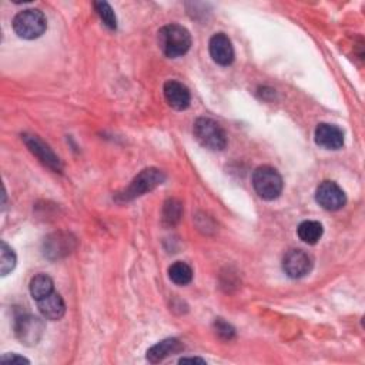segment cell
Returning a JSON list of instances; mask_svg holds the SVG:
<instances>
[{
  "label": "cell",
  "instance_id": "6da1fadb",
  "mask_svg": "<svg viewBox=\"0 0 365 365\" xmlns=\"http://www.w3.org/2000/svg\"><path fill=\"white\" fill-rule=\"evenodd\" d=\"M159 46L162 52L172 59L184 56L191 47L190 32L181 25H166L159 30Z\"/></svg>",
  "mask_w": 365,
  "mask_h": 365
},
{
  "label": "cell",
  "instance_id": "7a4b0ae2",
  "mask_svg": "<svg viewBox=\"0 0 365 365\" xmlns=\"http://www.w3.org/2000/svg\"><path fill=\"white\" fill-rule=\"evenodd\" d=\"M194 137L198 143L213 152H221L227 146V135L224 129L208 117H200L196 120L193 128Z\"/></svg>",
  "mask_w": 365,
  "mask_h": 365
},
{
  "label": "cell",
  "instance_id": "3957f363",
  "mask_svg": "<svg viewBox=\"0 0 365 365\" xmlns=\"http://www.w3.org/2000/svg\"><path fill=\"white\" fill-rule=\"evenodd\" d=\"M13 30L26 40L40 38L47 29V21L39 9H26L19 12L13 19Z\"/></svg>",
  "mask_w": 365,
  "mask_h": 365
},
{
  "label": "cell",
  "instance_id": "277c9868",
  "mask_svg": "<svg viewBox=\"0 0 365 365\" xmlns=\"http://www.w3.org/2000/svg\"><path fill=\"white\" fill-rule=\"evenodd\" d=\"M253 187L263 200H276L281 194L284 183L276 169L262 166L253 174Z\"/></svg>",
  "mask_w": 365,
  "mask_h": 365
},
{
  "label": "cell",
  "instance_id": "5b68a950",
  "mask_svg": "<svg viewBox=\"0 0 365 365\" xmlns=\"http://www.w3.org/2000/svg\"><path fill=\"white\" fill-rule=\"evenodd\" d=\"M164 180H166V174L162 170L153 169V167L146 169L140 174H137V177L132 181V184L120 194V198L129 201L136 197H140L147 191H152L160 184H163Z\"/></svg>",
  "mask_w": 365,
  "mask_h": 365
},
{
  "label": "cell",
  "instance_id": "8992f818",
  "mask_svg": "<svg viewBox=\"0 0 365 365\" xmlns=\"http://www.w3.org/2000/svg\"><path fill=\"white\" fill-rule=\"evenodd\" d=\"M46 327L43 320L30 314L19 317L15 324V332L18 339L28 347L36 345L42 339Z\"/></svg>",
  "mask_w": 365,
  "mask_h": 365
},
{
  "label": "cell",
  "instance_id": "52a82bcc",
  "mask_svg": "<svg viewBox=\"0 0 365 365\" xmlns=\"http://www.w3.org/2000/svg\"><path fill=\"white\" fill-rule=\"evenodd\" d=\"M317 203L328 211H337L342 208L347 203L345 193L334 181H322L315 191Z\"/></svg>",
  "mask_w": 365,
  "mask_h": 365
},
{
  "label": "cell",
  "instance_id": "ba28073f",
  "mask_svg": "<svg viewBox=\"0 0 365 365\" xmlns=\"http://www.w3.org/2000/svg\"><path fill=\"white\" fill-rule=\"evenodd\" d=\"M313 259L303 250H290L283 259V270L290 279H303L310 274Z\"/></svg>",
  "mask_w": 365,
  "mask_h": 365
},
{
  "label": "cell",
  "instance_id": "9c48e42d",
  "mask_svg": "<svg viewBox=\"0 0 365 365\" xmlns=\"http://www.w3.org/2000/svg\"><path fill=\"white\" fill-rule=\"evenodd\" d=\"M25 145L29 147V150L47 167H50L55 172H62V163L59 157L52 152V149L45 145L38 136H30V135H23L22 136Z\"/></svg>",
  "mask_w": 365,
  "mask_h": 365
},
{
  "label": "cell",
  "instance_id": "30bf717a",
  "mask_svg": "<svg viewBox=\"0 0 365 365\" xmlns=\"http://www.w3.org/2000/svg\"><path fill=\"white\" fill-rule=\"evenodd\" d=\"M210 56L220 66H230L234 62V47L224 33H215L208 43Z\"/></svg>",
  "mask_w": 365,
  "mask_h": 365
},
{
  "label": "cell",
  "instance_id": "8fae6325",
  "mask_svg": "<svg viewBox=\"0 0 365 365\" xmlns=\"http://www.w3.org/2000/svg\"><path fill=\"white\" fill-rule=\"evenodd\" d=\"M315 143L325 150H338L344 146V132L330 123H320L315 129Z\"/></svg>",
  "mask_w": 365,
  "mask_h": 365
},
{
  "label": "cell",
  "instance_id": "7c38bea8",
  "mask_svg": "<svg viewBox=\"0 0 365 365\" xmlns=\"http://www.w3.org/2000/svg\"><path fill=\"white\" fill-rule=\"evenodd\" d=\"M76 246L74 238L69 234L56 232L45 241V256L49 259H60L72 253Z\"/></svg>",
  "mask_w": 365,
  "mask_h": 365
},
{
  "label": "cell",
  "instance_id": "4fadbf2b",
  "mask_svg": "<svg viewBox=\"0 0 365 365\" xmlns=\"http://www.w3.org/2000/svg\"><path fill=\"white\" fill-rule=\"evenodd\" d=\"M164 97L170 107L176 110H186L190 106L191 94L187 86L177 80H169L164 83Z\"/></svg>",
  "mask_w": 365,
  "mask_h": 365
},
{
  "label": "cell",
  "instance_id": "5bb4252c",
  "mask_svg": "<svg viewBox=\"0 0 365 365\" xmlns=\"http://www.w3.org/2000/svg\"><path fill=\"white\" fill-rule=\"evenodd\" d=\"M38 307H39L40 314L46 320H52V321L60 320L66 313V304H64L62 296L55 291L52 294H49L47 297L39 300Z\"/></svg>",
  "mask_w": 365,
  "mask_h": 365
},
{
  "label": "cell",
  "instance_id": "9a60e30c",
  "mask_svg": "<svg viewBox=\"0 0 365 365\" xmlns=\"http://www.w3.org/2000/svg\"><path fill=\"white\" fill-rule=\"evenodd\" d=\"M183 348H184L183 344L177 338H167V339H163L159 344L153 345L147 351V359L152 364H157V362H162L163 359H166L170 355L181 352Z\"/></svg>",
  "mask_w": 365,
  "mask_h": 365
},
{
  "label": "cell",
  "instance_id": "2e32d148",
  "mask_svg": "<svg viewBox=\"0 0 365 365\" xmlns=\"http://www.w3.org/2000/svg\"><path fill=\"white\" fill-rule=\"evenodd\" d=\"M297 234H298L300 240L304 241L305 245L313 246V245H317V242L321 240V237L324 234V228H322L321 223L314 221V220H307L298 225Z\"/></svg>",
  "mask_w": 365,
  "mask_h": 365
},
{
  "label": "cell",
  "instance_id": "e0dca14e",
  "mask_svg": "<svg viewBox=\"0 0 365 365\" xmlns=\"http://www.w3.org/2000/svg\"><path fill=\"white\" fill-rule=\"evenodd\" d=\"M29 290H30L32 297L36 301H39V300L47 297L49 294H52L55 291V284H53V280L49 276L38 274L30 280Z\"/></svg>",
  "mask_w": 365,
  "mask_h": 365
},
{
  "label": "cell",
  "instance_id": "ac0fdd59",
  "mask_svg": "<svg viewBox=\"0 0 365 365\" xmlns=\"http://www.w3.org/2000/svg\"><path fill=\"white\" fill-rule=\"evenodd\" d=\"M169 279L177 286H187L193 280V269L184 262H176L169 269Z\"/></svg>",
  "mask_w": 365,
  "mask_h": 365
},
{
  "label": "cell",
  "instance_id": "d6986e66",
  "mask_svg": "<svg viewBox=\"0 0 365 365\" xmlns=\"http://www.w3.org/2000/svg\"><path fill=\"white\" fill-rule=\"evenodd\" d=\"M183 214V206L176 198H169L163 207V224L167 227L176 225Z\"/></svg>",
  "mask_w": 365,
  "mask_h": 365
},
{
  "label": "cell",
  "instance_id": "ffe728a7",
  "mask_svg": "<svg viewBox=\"0 0 365 365\" xmlns=\"http://www.w3.org/2000/svg\"><path fill=\"white\" fill-rule=\"evenodd\" d=\"M16 267V254L15 252L2 241V249H0V273L2 276H8Z\"/></svg>",
  "mask_w": 365,
  "mask_h": 365
},
{
  "label": "cell",
  "instance_id": "44dd1931",
  "mask_svg": "<svg viewBox=\"0 0 365 365\" xmlns=\"http://www.w3.org/2000/svg\"><path fill=\"white\" fill-rule=\"evenodd\" d=\"M93 6H94L97 15L100 16V19L103 21V23H104L108 29L116 30V28H117V19H116V15H114L111 6H110L108 4H106V2H94Z\"/></svg>",
  "mask_w": 365,
  "mask_h": 365
},
{
  "label": "cell",
  "instance_id": "7402d4cb",
  "mask_svg": "<svg viewBox=\"0 0 365 365\" xmlns=\"http://www.w3.org/2000/svg\"><path fill=\"white\" fill-rule=\"evenodd\" d=\"M215 332H217L220 337L225 338V339H230V338L234 337V328H232L230 324H227L225 321H223L221 318H218V320L215 321Z\"/></svg>",
  "mask_w": 365,
  "mask_h": 365
},
{
  "label": "cell",
  "instance_id": "603a6c76",
  "mask_svg": "<svg viewBox=\"0 0 365 365\" xmlns=\"http://www.w3.org/2000/svg\"><path fill=\"white\" fill-rule=\"evenodd\" d=\"M2 362H5V364H15V362H18V364H29L30 361L23 358V356H21V355H16V354H6V355L2 356Z\"/></svg>",
  "mask_w": 365,
  "mask_h": 365
},
{
  "label": "cell",
  "instance_id": "cb8c5ba5",
  "mask_svg": "<svg viewBox=\"0 0 365 365\" xmlns=\"http://www.w3.org/2000/svg\"><path fill=\"white\" fill-rule=\"evenodd\" d=\"M186 362H200V364H206L204 359L201 358H181L180 364H186Z\"/></svg>",
  "mask_w": 365,
  "mask_h": 365
}]
</instances>
